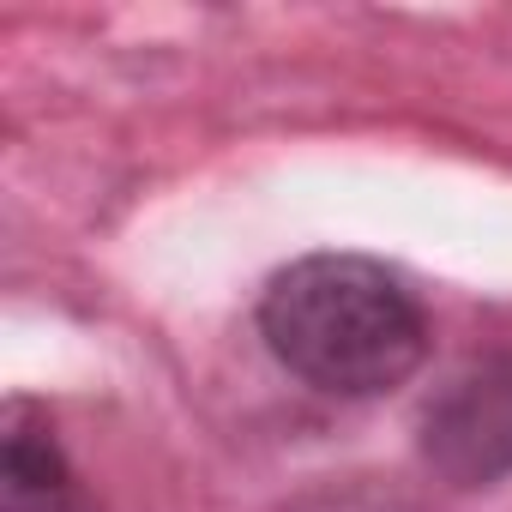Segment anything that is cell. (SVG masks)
Returning a JSON list of instances; mask_svg holds the SVG:
<instances>
[{
  "label": "cell",
  "instance_id": "cell-1",
  "mask_svg": "<svg viewBox=\"0 0 512 512\" xmlns=\"http://www.w3.org/2000/svg\"><path fill=\"white\" fill-rule=\"evenodd\" d=\"M266 350L326 398H380L428 362V308L380 260L308 253L260 296Z\"/></svg>",
  "mask_w": 512,
  "mask_h": 512
},
{
  "label": "cell",
  "instance_id": "cell-2",
  "mask_svg": "<svg viewBox=\"0 0 512 512\" xmlns=\"http://www.w3.org/2000/svg\"><path fill=\"white\" fill-rule=\"evenodd\" d=\"M422 458L452 488H488L512 476V356L458 368L422 404Z\"/></svg>",
  "mask_w": 512,
  "mask_h": 512
},
{
  "label": "cell",
  "instance_id": "cell-3",
  "mask_svg": "<svg viewBox=\"0 0 512 512\" xmlns=\"http://www.w3.org/2000/svg\"><path fill=\"white\" fill-rule=\"evenodd\" d=\"M0 512H97L79 470L67 464L55 428L31 404H7L0 440Z\"/></svg>",
  "mask_w": 512,
  "mask_h": 512
}]
</instances>
